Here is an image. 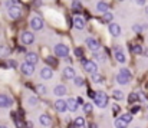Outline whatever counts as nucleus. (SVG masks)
<instances>
[{
	"label": "nucleus",
	"instance_id": "obj_1",
	"mask_svg": "<svg viewBox=\"0 0 148 128\" xmlns=\"http://www.w3.org/2000/svg\"><path fill=\"white\" fill-rule=\"evenodd\" d=\"M108 101H109V96H108L105 92H102V91H98L97 95H95V98H94L95 105L99 107V108H105V107L108 105Z\"/></svg>",
	"mask_w": 148,
	"mask_h": 128
},
{
	"label": "nucleus",
	"instance_id": "obj_2",
	"mask_svg": "<svg viewBox=\"0 0 148 128\" xmlns=\"http://www.w3.org/2000/svg\"><path fill=\"white\" fill-rule=\"evenodd\" d=\"M81 63L84 65V69H85L88 74H91V75L97 74V71H98V65H97V62H94V61H88L86 58H81Z\"/></svg>",
	"mask_w": 148,
	"mask_h": 128
},
{
	"label": "nucleus",
	"instance_id": "obj_3",
	"mask_svg": "<svg viewBox=\"0 0 148 128\" xmlns=\"http://www.w3.org/2000/svg\"><path fill=\"white\" fill-rule=\"evenodd\" d=\"M131 78H132L131 72H130L128 69L122 68V69L119 71V74L116 75V82H118L119 85H125V84H128V82L131 81Z\"/></svg>",
	"mask_w": 148,
	"mask_h": 128
},
{
	"label": "nucleus",
	"instance_id": "obj_4",
	"mask_svg": "<svg viewBox=\"0 0 148 128\" xmlns=\"http://www.w3.org/2000/svg\"><path fill=\"white\" fill-rule=\"evenodd\" d=\"M55 55H56L58 58H68V55H69V47H68L66 45H63V43H58V45L55 46Z\"/></svg>",
	"mask_w": 148,
	"mask_h": 128
},
{
	"label": "nucleus",
	"instance_id": "obj_5",
	"mask_svg": "<svg viewBox=\"0 0 148 128\" xmlns=\"http://www.w3.org/2000/svg\"><path fill=\"white\" fill-rule=\"evenodd\" d=\"M7 13H9V17L13 19V20H17L20 16H22V9L19 6H12L7 9Z\"/></svg>",
	"mask_w": 148,
	"mask_h": 128
},
{
	"label": "nucleus",
	"instance_id": "obj_6",
	"mask_svg": "<svg viewBox=\"0 0 148 128\" xmlns=\"http://www.w3.org/2000/svg\"><path fill=\"white\" fill-rule=\"evenodd\" d=\"M20 71H22L23 75L30 76V75L35 74V65H32V63H29V62H23L22 66H20Z\"/></svg>",
	"mask_w": 148,
	"mask_h": 128
},
{
	"label": "nucleus",
	"instance_id": "obj_7",
	"mask_svg": "<svg viewBox=\"0 0 148 128\" xmlns=\"http://www.w3.org/2000/svg\"><path fill=\"white\" fill-rule=\"evenodd\" d=\"M20 41H22L23 45H32L35 42V36H33L32 32H23L20 35Z\"/></svg>",
	"mask_w": 148,
	"mask_h": 128
},
{
	"label": "nucleus",
	"instance_id": "obj_8",
	"mask_svg": "<svg viewBox=\"0 0 148 128\" xmlns=\"http://www.w3.org/2000/svg\"><path fill=\"white\" fill-rule=\"evenodd\" d=\"M30 28H32L33 30H42V28H43V20H42L39 16L32 17V20H30Z\"/></svg>",
	"mask_w": 148,
	"mask_h": 128
},
{
	"label": "nucleus",
	"instance_id": "obj_9",
	"mask_svg": "<svg viewBox=\"0 0 148 128\" xmlns=\"http://www.w3.org/2000/svg\"><path fill=\"white\" fill-rule=\"evenodd\" d=\"M114 56H115L116 62H119V63H125V62H127V58H125V55H124V52H122V47H121V46H116Z\"/></svg>",
	"mask_w": 148,
	"mask_h": 128
},
{
	"label": "nucleus",
	"instance_id": "obj_10",
	"mask_svg": "<svg viewBox=\"0 0 148 128\" xmlns=\"http://www.w3.org/2000/svg\"><path fill=\"white\" fill-rule=\"evenodd\" d=\"M86 45H88V47H89L92 52H97L99 49V46H101L99 41L95 39V38H88V39H86Z\"/></svg>",
	"mask_w": 148,
	"mask_h": 128
},
{
	"label": "nucleus",
	"instance_id": "obj_11",
	"mask_svg": "<svg viewBox=\"0 0 148 128\" xmlns=\"http://www.w3.org/2000/svg\"><path fill=\"white\" fill-rule=\"evenodd\" d=\"M55 108H56L58 112H66L68 111V102L63 101V99H58L55 102Z\"/></svg>",
	"mask_w": 148,
	"mask_h": 128
},
{
	"label": "nucleus",
	"instance_id": "obj_12",
	"mask_svg": "<svg viewBox=\"0 0 148 128\" xmlns=\"http://www.w3.org/2000/svg\"><path fill=\"white\" fill-rule=\"evenodd\" d=\"M73 25H75V29L78 30H84L85 29V19L82 16H75L73 19Z\"/></svg>",
	"mask_w": 148,
	"mask_h": 128
},
{
	"label": "nucleus",
	"instance_id": "obj_13",
	"mask_svg": "<svg viewBox=\"0 0 148 128\" xmlns=\"http://www.w3.org/2000/svg\"><path fill=\"white\" fill-rule=\"evenodd\" d=\"M63 76H65L66 79H75V78H76V71H75L72 66H66V68L63 69Z\"/></svg>",
	"mask_w": 148,
	"mask_h": 128
},
{
	"label": "nucleus",
	"instance_id": "obj_14",
	"mask_svg": "<svg viewBox=\"0 0 148 128\" xmlns=\"http://www.w3.org/2000/svg\"><path fill=\"white\" fill-rule=\"evenodd\" d=\"M26 62H29V63H32V65H36V63L39 62L38 53H36V52H27V53H26Z\"/></svg>",
	"mask_w": 148,
	"mask_h": 128
},
{
	"label": "nucleus",
	"instance_id": "obj_15",
	"mask_svg": "<svg viewBox=\"0 0 148 128\" xmlns=\"http://www.w3.org/2000/svg\"><path fill=\"white\" fill-rule=\"evenodd\" d=\"M13 105V99H10L6 95H0V108H9Z\"/></svg>",
	"mask_w": 148,
	"mask_h": 128
},
{
	"label": "nucleus",
	"instance_id": "obj_16",
	"mask_svg": "<svg viewBox=\"0 0 148 128\" xmlns=\"http://www.w3.org/2000/svg\"><path fill=\"white\" fill-rule=\"evenodd\" d=\"M109 33L112 36H119L121 35V26L116 25V23H109V28H108Z\"/></svg>",
	"mask_w": 148,
	"mask_h": 128
},
{
	"label": "nucleus",
	"instance_id": "obj_17",
	"mask_svg": "<svg viewBox=\"0 0 148 128\" xmlns=\"http://www.w3.org/2000/svg\"><path fill=\"white\" fill-rule=\"evenodd\" d=\"M66 102H68V109H69L71 112H75V111H78V108H79V104H78V101H76L75 98H69Z\"/></svg>",
	"mask_w": 148,
	"mask_h": 128
},
{
	"label": "nucleus",
	"instance_id": "obj_18",
	"mask_svg": "<svg viewBox=\"0 0 148 128\" xmlns=\"http://www.w3.org/2000/svg\"><path fill=\"white\" fill-rule=\"evenodd\" d=\"M10 53H12V49H10L7 45H0V59L7 58Z\"/></svg>",
	"mask_w": 148,
	"mask_h": 128
},
{
	"label": "nucleus",
	"instance_id": "obj_19",
	"mask_svg": "<svg viewBox=\"0 0 148 128\" xmlns=\"http://www.w3.org/2000/svg\"><path fill=\"white\" fill-rule=\"evenodd\" d=\"M40 76H42L43 79H50V78L53 76V71H52V68L45 66V68L40 71Z\"/></svg>",
	"mask_w": 148,
	"mask_h": 128
},
{
	"label": "nucleus",
	"instance_id": "obj_20",
	"mask_svg": "<svg viewBox=\"0 0 148 128\" xmlns=\"http://www.w3.org/2000/svg\"><path fill=\"white\" fill-rule=\"evenodd\" d=\"M39 122H40L43 127H49L50 124H52V120H50V117L48 114H42V115L39 117Z\"/></svg>",
	"mask_w": 148,
	"mask_h": 128
},
{
	"label": "nucleus",
	"instance_id": "obj_21",
	"mask_svg": "<svg viewBox=\"0 0 148 128\" xmlns=\"http://www.w3.org/2000/svg\"><path fill=\"white\" fill-rule=\"evenodd\" d=\"M53 92H55L56 96H63V95L66 94V86L65 85H56L55 89H53Z\"/></svg>",
	"mask_w": 148,
	"mask_h": 128
},
{
	"label": "nucleus",
	"instance_id": "obj_22",
	"mask_svg": "<svg viewBox=\"0 0 148 128\" xmlns=\"http://www.w3.org/2000/svg\"><path fill=\"white\" fill-rule=\"evenodd\" d=\"M73 127L75 128H85L86 127V124H85V118H84V117H78V118H75V121H73Z\"/></svg>",
	"mask_w": 148,
	"mask_h": 128
},
{
	"label": "nucleus",
	"instance_id": "obj_23",
	"mask_svg": "<svg viewBox=\"0 0 148 128\" xmlns=\"http://www.w3.org/2000/svg\"><path fill=\"white\" fill-rule=\"evenodd\" d=\"M114 124H115V127H116V128H127V127H128V122H127V121H125L122 117L116 118Z\"/></svg>",
	"mask_w": 148,
	"mask_h": 128
},
{
	"label": "nucleus",
	"instance_id": "obj_24",
	"mask_svg": "<svg viewBox=\"0 0 148 128\" xmlns=\"http://www.w3.org/2000/svg\"><path fill=\"white\" fill-rule=\"evenodd\" d=\"M13 120H14V124H16V127L17 128H25L26 121H25V120H22V118H19V117H17V114H13Z\"/></svg>",
	"mask_w": 148,
	"mask_h": 128
},
{
	"label": "nucleus",
	"instance_id": "obj_25",
	"mask_svg": "<svg viewBox=\"0 0 148 128\" xmlns=\"http://www.w3.org/2000/svg\"><path fill=\"white\" fill-rule=\"evenodd\" d=\"M108 7H109V6H108L105 1H98V3H97V10L101 12V13H106V12H108Z\"/></svg>",
	"mask_w": 148,
	"mask_h": 128
},
{
	"label": "nucleus",
	"instance_id": "obj_26",
	"mask_svg": "<svg viewBox=\"0 0 148 128\" xmlns=\"http://www.w3.org/2000/svg\"><path fill=\"white\" fill-rule=\"evenodd\" d=\"M35 91H36V94H38V95H40V96H43V95L48 92L46 86L42 85V84H38V85H36V88H35Z\"/></svg>",
	"mask_w": 148,
	"mask_h": 128
},
{
	"label": "nucleus",
	"instance_id": "obj_27",
	"mask_svg": "<svg viewBox=\"0 0 148 128\" xmlns=\"http://www.w3.org/2000/svg\"><path fill=\"white\" fill-rule=\"evenodd\" d=\"M94 59L97 62H106V55L105 53H99V52H94Z\"/></svg>",
	"mask_w": 148,
	"mask_h": 128
},
{
	"label": "nucleus",
	"instance_id": "obj_28",
	"mask_svg": "<svg viewBox=\"0 0 148 128\" xmlns=\"http://www.w3.org/2000/svg\"><path fill=\"white\" fill-rule=\"evenodd\" d=\"M112 98L115 99V101H121V99H124V92L122 91H114L112 92Z\"/></svg>",
	"mask_w": 148,
	"mask_h": 128
},
{
	"label": "nucleus",
	"instance_id": "obj_29",
	"mask_svg": "<svg viewBox=\"0 0 148 128\" xmlns=\"http://www.w3.org/2000/svg\"><path fill=\"white\" fill-rule=\"evenodd\" d=\"M112 19H114V14H112L111 12H106V13H103V16H102V20L106 22V23H111Z\"/></svg>",
	"mask_w": 148,
	"mask_h": 128
},
{
	"label": "nucleus",
	"instance_id": "obj_30",
	"mask_svg": "<svg viewBox=\"0 0 148 128\" xmlns=\"http://www.w3.org/2000/svg\"><path fill=\"white\" fill-rule=\"evenodd\" d=\"M72 9H73V12H81L82 10V4L78 0H73L72 1Z\"/></svg>",
	"mask_w": 148,
	"mask_h": 128
},
{
	"label": "nucleus",
	"instance_id": "obj_31",
	"mask_svg": "<svg viewBox=\"0 0 148 128\" xmlns=\"http://www.w3.org/2000/svg\"><path fill=\"white\" fill-rule=\"evenodd\" d=\"M131 49H132V53H135V55H141V53H143V50H144L141 45H134Z\"/></svg>",
	"mask_w": 148,
	"mask_h": 128
},
{
	"label": "nucleus",
	"instance_id": "obj_32",
	"mask_svg": "<svg viewBox=\"0 0 148 128\" xmlns=\"http://www.w3.org/2000/svg\"><path fill=\"white\" fill-rule=\"evenodd\" d=\"M138 99H140V96H138L135 92L130 94V96H128V102H130V104H134V102H137Z\"/></svg>",
	"mask_w": 148,
	"mask_h": 128
},
{
	"label": "nucleus",
	"instance_id": "obj_33",
	"mask_svg": "<svg viewBox=\"0 0 148 128\" xmlns=\"http://www.w3.org/2000/svg\"><path fill=\"white\" fill-rule=\"evenodd\" d=\"M46 63L50 65V66H56V65H58V62H56V59H55L53 56H48V58H46Z\"/></svg>",
	"mask_w": 148,
	"mask_h": 128
},
{
	"label": "nucleus",
	"instance_id": "obj_34",
	"mask_svg": "<svg viewBox=\"0 0 148 128\" xmlns=\"http://www.w3.org/2000/svg\"><path fill=\"white\" fill-rule=\"evenodd\" d=\"M84 112L85 114H91L92 112V104H84Z\"/></svg>",
	"mask_w": 148,
	"mask_h": 128
},
{
	"label": "nucleus",
	"instance_id": "obj_35",
	"mask_svg": "<svg viewBox=\"0 0 148 128\" xmlns=\"http://www.w3.org/2000/svg\"><path fill=\"white\" fill-rule=\"evenodd\" d=\"M73 82H75L76 86H84V78H82V76H76V78L73 79Z\"/></svg>",
	"mask_w": 148,
	"mask_h": 128
},
{
	"label": "nucleus",
	"instance_id": "obj_36",
	"mask_svg": "<svg viewBox=\"0 0 148 128\" xmlns=\"http://www.w3.org/2000/svg\"><path fill=\"white\" fill-rule=\"evenodd\" d=\"M6 66H9V68H13V69H14V68L17 66V62H16L14 59H10V61H7V62H6Z\"/></svg>",
	"mask_w": 148,
	"mask_h": 128
},
{
	"label": "nucleus",
	"instance_id": "obj_37",
	"mask_svg": "<svg viewBox=\"0 0 148 128\" xmlns=\"http://www.w3.org/2000/svg\"><path fill=\"white\" fill-rule=\"evenodd\" d=\"M92 81H94V82H102L103 78H102V75H99V74H94V75H92Z\"/></svg>",
	"mask_w": 148,
	"mask_h": 128
},
{
	"label": "nucleus",
	"instance_id": "obj_38",
	"mask_svg": "<svg viewBox=\"0 0 148 128\" xmlns=\"http://www.w3.org/2000/svg\"><path fill=\"white\" fill-rule=\"evenodd\" d=\"M121 117H122V118H124V120H125V121H127L128 124H130V122L132 121V114H131V112H130V114H122Z\"/></svg>",
	"mask_w": 148,
	"mask_h": 128
},
{
	"label": "nucleus",
	"instance_id": "obj_39",
	"mask_svg": "<svg viewBox=\"0 0 148 128\" xmlns=\"http://www.w3.org/2000/svg\"><path fill=\"white\" fill-rule=\"evenodd\" d=\"M143 29H144V28H143L141 25H134V26H132V30H134L135 33H141Z\"/></svg>",
	"mask_w": 148,
	"mask_h": 128
},
{
	"label": "nucleus",
	"instance_id": "obj_40",
	"mask_svg": "<svg viewBox=\"0 0 148 128\" xmlns=\"http://www.w3.org/2000/svg\"><path fill=\"white\" fill-rule=\"evenodd\" d=\"M75 55H76L78 58H84V49H82V47H76V49H75Z\"/></svg>",
	"mask_w": 148,
	"mask_h": 128
},
{
	"label": "nucleus",
	"instance_id": "obj_41",
	"mask_svg": "<svg viewBox=\"0 0 148 128\" xmlns=\"http://www.w3.org/2000/svg\"><path fill=\"white\" fill-rule=\"evenodd\" d=\"M119 111H121V107L116 105V104H114V105H112V112H114V115L119 114Z\"/></svg>",
	"mask_w": 148,
	"mask_h": 128
},
{
	"label": "nucleus",
	"instance_id": "obj_42",
	"mask_svg": "<svg viewBox=\"0 0 148 128\" xmlns=\"http://www.w3.org/2000/svg\"><path fill=\"white\" fill-rule=\"evenodd\" d=\"M27 102H29L30 105H36V104H38V98H36V96H29Z\"/></svg>",
	"mask_w": 148,
	"mask_h": 128
},
{
	"label": "nucleus",
	"instance_id": "obj_43",
	"mask_svg": "<svg viewBox=\"0 0 148 128\" xmlns=\"http://www.w3.org/2000/svg\"><path fill=\"white\" fill-rule=\"evenodd\" d=\"M137 112H140V107H138V105H134V107L131 108V114H137Z\"/></svg>",
	"mask_w": 148,
	"mask_h": 128
},
{
	"label": "nucleus",
	"instance_id": "obj_44",
	"mask_svg": "<svg viewBox=\"0 0 148 128\" xmlns=\"http://www.w3.org/2000/svg\"><path fill=\"white\" fill-rule=\"evenodd\" d=\"M88 95H89V98H92V99H94V98H95V95H97V92H94V91H91V89H89V91H88Z\"/></svg>",
	"mask_w": 148,
	"mask_h": 128
},
{
	"label": "nucleus",
	"instance_id": "obj_45",
	"mask_svg": "<svg viewBox=\"0 0 148 128\" xmlns=\"http://www.w3.org/2000/svg\"><path fill=\"white\" fill-rule=\"evenodd\" d=\"M25 128H32V122H30V121H26V124H25Z\"/></svg>",
	"mask_w": 148,
	"mask_h": 128
},
{
	"label": "nucleus",
	"instance_id": "obj_46",
	"mask_svg": "<svg viewBox=\"0 0 148 128\" xmlns=\"http://www.w3.org/2000/svg\"><path fill=\"white\" fill-rule=\"evenodd\" d=\"M144 3H145V0H137V4H140V6H144Z\"/></svg>",
	"mask_w": 148,
	"mask_h": 128
},
{
	"label": "nucleus",
	"instance_id": "obj_47",
	"mask_svg": "<svg viewBox=\"0 0 148 128\" xmlns=\"http://www.w3.org/2000/svg\"><path fill=\"white\" fill-rule=\"evenodd\" d=\"M17 50H19V52H25L26 49H25V47H22V46H19V47H17Z\"/></svg>",
	"mask_w": 148,
	"mask_h": 128
},
{
	"label": "nucleus",
	"instance_id": "obj_48",
	"mask_svg": "<svg viewBox=\"0 0 148 128\" xmlns=\"http://www.w3.org/2000/svg\"><path fill=\"white\" fill-rule=\"evenodd\" d=\"M89 128H98V125H97V124H94V122H92V124H89Z\"/></svg>",
	"mask_w": 148,
	"mask_h": 128
},
{
	"label": "nucleus",
	"instance_id": "obj_49",
	"mask_svg": "<svg viewBox=\"0 0 148 128\" xmlns=\"http://www.w3.org/2000/svg\"><path fill=\"white\" fill-rule=\"evenodd\" d=\"M76 101H78V104H84V101H82V98H78Z\"/></svg>",
	"mask_w": 148,
	"mask_h": 128
},
{
	"label": "nucleus",
	"instance_id": "obj_50",
	"mask_svg": "<svg viewBox=\"0 0 148 128\" xmlns=\"http://www.w3.org/2000/svg\"><path fill=\"white\" fill-rule=\"evenodd\" d=\"M10 1H12V3H14V6H16V4H19V0H10Z\"/></svg>",
	"mask_w": 148,
	"mask_h": 128
},
{
	"label": "nucleus",
	"instance_id": "obj_51",
	"mask_svg": "<svg viewBox=\"0 0 148 128\" xmlns=\"http://www.w3.org/2000/svg\"><path fill=\"white\" fill-rule=\"evenodd\" d=\"M145 50H147V52H144V55H145V56H148V49H145Z\"/></svg>",
	"mask_w": 148,
	"mask_h": 128
},
{
	"label": "nucleus",
	"instance_id": "obj_52",
	"mask_svg": "<svg viewBox=\"0 0 148 128\" xmlns=\"http://www.w3.org/2000/svg\"><path fill=\"white\" fill-rule=\"evenodd\" d=\"M0 128H7V127H4V125H0Z\"/></svg>",
	"mask_w": 148,
	"mask_h": 128
},
{
	"label": "nucleus",
	"instance_id": "obj_53",
	"mask_svg": "<svg viewBox=\"0 0 148 128\" xmlns=\"http://www.w3.org/2000/svg\"><path fill=\"white\" fill-rule=\"evenodd\" d=\"M119 1H124V0H119Z\"/></svg>",
	"mask_w": 148,
	"mask_h": 128
},
{
	"label": "nucleus",
	"instance_id": "obj_54",
	"mask_svg": "<svg viewBox=\"0 0 148 128\" xmlns=\"http://www.w3.org/2000/svg\"><path fill=\"white\" fill-rule=\"evenodd\" d=\"M137 128H138V127H137Z\"/></svg>",
	"mask_w": 148,
	"mask_h": 128
}]
</instances>
